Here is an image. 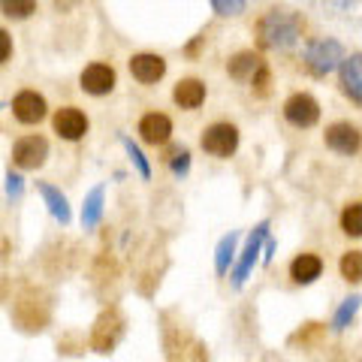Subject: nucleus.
<instances>
[{
  "mask_svg": "<svg viewBox=\"0 0 362 362\" xmlns=\"http://www.w3.org/2000/svg\"><path fill=\"white\" fill-rule=\"evenodd\" d=\"M127 66H130V76L145 88L157 85L166 76V58L157 52H136L127 61Z\"/></svg>",
  "mask_w": 362,
  "mask_h": 362,
  "instance_id": "13",
  "label": "nucleus"
},
{
  "mask_svg": "<svg viewBox=\"0 0 362 362\" xmlns=\"http://www.w3.org/2000/svg\"><path fill=\"white\" fill-rule=\"evenodd\" d=\"M251 88H254L257 97H269V90H272V70H269V64H263V66H259V70L254 73Z\"/></svg>",
  "mask_w": 362,
  "mask_h": 362,
  "instance_id": "30",
  "label": "nucleus"
},
{
  "mask_svg": "<svg viewBox=\"0 0 362 362\" xmlns=\"http://www.w3.org/2000/svg\"><path fill=\"white\" fill-rule=\"evenodd\" d=\"M124 326H127V320H124V314L115 305L103 308L94 320V326H90V347H94L97 354H112L124 338Z\"/></svg>",
  "mask_w": 362,
  "mask_h": 362,
  "instance_id": "5",
  "label": "nucleus"
},
{
  "mask_svg": "<svg viewBox=\"0 0 362 362\" xmlns=\"http://www.w3.org/2000/svg\"><path fill=\"white\" fill-rule=\"evenodd\" d=\"M305 33V16L290 6H269L254 21V37L259 52H290Z\"/></svg>",
  "mask_w": 362,
  "mask_h": 362,
  "instance_id": "1",
  "label": "nucleus"
},
{
  "mask_svg": "<svg viewBox=\"0 0 362 362\" xmlns=\"http://www.w3.org/2000/svg\"><path fill=\"white\" fill-rule=\"evenodd\" d=\"M52 130L61 136L64 142H82L90 130V118L78 106H61L52 115Z\"/></svg>",
  "mask_w": 362,
  "mask_h": 362,
  "instance_id": "10",
  "label": "nucleus"
},
{
  "mask_svg": "<svg viewBox=\"0 0 362 362\" xmlns=\"http://www.w3.org/2000/svg\"><path fill=\"white\" fill-rule=\"evenodd\" d=\"M338 275H341L347 284H362V251L359 247H347V251L338 257Z\"/></svg>",
  "mask_w": 362,
  "mask_h": 362,
  "instance_id": "24",
  "label": "nucleus"
},
{
  "mask_svg": "<svg viewBox=\"0 0 362 362\" xmlns=\"http://www.w3.org/2000/svg\"><path fill=\"white\" fill-rule=\"evenodd\" d=\"M4 194L9 202H18L21 197H25V178H21V169H9L6 178H4Z\"/></svg>",
  "mask_w": 362,
  "mask_h": 362,
  "instance_id": "28",
  "label": "nucleus"
},
{
  "mask_svg": "<svg viewBox=\"0 0 362 362\" xmlns=\"http://www.w3.org/2000/svg\"><path fill=\"white\" fill-rule=\"evenodd\" d=\"M115 85H118V73H115V66L106 61H94L78 73V88L90 97H109L112 90H115Z\"/></svg>",
  "mask_w": 362,
  "mask_h": 362,
  "instance_id": "9",
  "label": "nucleus"
},
{
  "mask_svg": "<svg viewBox=\"0 0 362 362\" xmlns=\"http://www.w3.org/2000/svg\"><path fill=\"white\" fill-rule=\"evenodd\" d=\"M0 16L25 21L30 16H37V0H0Z\"/></svg>",
  "mask_w": 362,
  "mask_h": 362,
  "instance_id": "26",
  "label": "nucleus"
},
{
  "mask_svg": "<svg viewBox=\"0 0 362 362\" xmlns=\"http://www.w3.org/2000/svg\"><path fill=\"white\" fill-rule=\"evenodd\" d=\"M263 52H254V49H242L235 52L230 61H226V73H230V78H235V82H251L254 73L263 66Z\"/></svg>",
  "mask_w": 362,
  "mask_h": 362,
  "instance_id": "19",
  "label": "nucleus"
},
{
  "mask_svg": "<svg viewBox=\"0 0 362 362\" xmlns=\"http://www.w3.org/2000/svg\"><path fill=\"white\" fill-rule=\"evenodd\" d=\"M281 112H284V121L296 130H311L320 121V103H317V97L308 94V90H293L284 100Z\"/></svg>",
  "mask_w": 362,
  "mask_h": 362,
  "instance_id": "7",
  "label": "nucleus"
},
{
  "mask_svg": "<svg viewBox=\"0 0 362 362\" xmlns=\"http://www.w3.org/2000/svg\"><path fill=\"white\" fill-rule=\"evenodd\" d=\"M359 151H362V148H359Z\"/></svg>",
  "mask_w": 362,
  "mask_h": 362,
  "instance_id": "35",
  "label": "nucleus"
},
{
  "mask_svg": "<svg viewBox=\"0 0 362 362\" xmlns=\"http://www.w3.org/2000/svg\"><path fill=\"white\" fill-rule=\"evenodd\" d=\"M359 308H362V293H354V296H347V299H341V305L335 308V314H332V332H347L350 329V323L356 320V314H359Z\"/></svg>",
  "mask_w": 362,
  "mask_h": 362,
  "instance_id": "22",
  "label": "nucleus"
},
{
  "mask_svg": "<svg viewBox=\"0 0 362 362\" xmlns=\"http://www.w3.org/2000/svg\"><path fill=\"white\" fill-rule=\"evenodd\" d=\"M16 52V42H13V33H9L6 28H0V66H4L9 58H13Z\"/></svg>",
  "mask_w": 362,
  "mask_h": 362,
  "instance_id": "31",
  "label": "nucleus"
},
{
  "mask_svg": "<svg viewBox=\"0 0 362 362\" xmlns=\"http://www.w3.org/2000/svg\"><path fill=\"white\" fill-rule=\"evenodd\" d=\"M323 142H326V148L335 154L354 157L362 148V130L350 121H332L329 127L323 130Z\"/></svg>",
  "mask_w": 362,
  "mask_h": 362,
  "instance_id": "11",
  "label": "nucleus"
},
{
  "mask_svg": "<svg viewBox=\"0 0 362 362\" xmlns=\"http://www.w3.org/2000/svg\"><path fill=\"white\" fill-rule=\"evenodd\" d=\"M338 230H341L347 239H362V199L344 202L341 214H338Z\"/></svg>",
  "mask_w": 362,
  "mask_h": 362,
  "instance_id": "23",
  "label": "nucleus"
},
{
  "mask_svg": "<svg viewBox=\"0 0 362 362\" xmlns=\"http://www.w3.org/2000/svg\"><path fill=\"white\" fill-rule=\"evenodd\" d=\"M45 115H49V100H45L40 90L25 88V90H18V94L13 97V118L18 124L33 127V124L45 121Z\"/></svg>",
  "mask_w": 362,
  "mask_h": 362,
  "instance_id": "12",
  "label": "nucleus"
},
{
  "mask_svg": "<svg viewBox=\"0 0 362 362\" xmlns=\"http://www.w3.org/2000/svg\"><path fill=\"white\" fill-rule=\"evenodd\" d=\"M344 45L332 40V37H311L302 49V66L305 73L314 78H326L329 73H335L344 61Z\"/></svg>",
  "mask_w": 362,
  "mask_h": 362,
  "instance_id": "2",
  "label": "nucleus"
},
{
  "mask_svg": "<svg viewBox=\"0 0 362 362\" xmlns=\"http://www.w3.org/2000/svg\"><path fill=\"white\" fill-rule=\"evenodd\" d=\"M118 139H121V145H124V151H127V157H130V163H133V169H136V173H139V178L142 181H151V160H148V157H145V151L139 148V145H136L133 139H130V136H118Z\"/></svg>",
  "mask_w": 362,
  "mask_h": 362,
  "instance_id": "25",
  "label": "nucleus"
},
{
  "mask_svg": "<svg viewBox=\"0 0 362 362\" xmlns=\"http://www.w3.org/2000/svg\"><path fill=\"white\" fill-rule=\"evenodd\" d=\"M106 214V187L97 185L88 190V197L82 202V214H78V221H82V230H97L100 221H103Z\"/></svg>",
  "mask_w": 362,
  "mask_h": 362,
  "instance_id": "20",
  "label": "nucleus"
},
{
  "mask_svg": "<svg viewBox=\"0 0 362 362\" xmlns=\"http://www.w3.org/2000/svg\"><path fill=\"white\" fill-rule=\"evenodd\" d=\"M239 242H242V233H235L230 230L223 235V239L218 242V247H214V272L223 278V275H230V269L235 263V254H239Z\"/></svg>",
  "mask_w": 362,
  "mask_h": 362,
  "instance_id": "21",
  "label": "nucleus"
},
{
  "mask_svg": "<svg viewBox=\"0 0 362 362\" xmlns=\"http://www.w3.org/2000/svg\"><path fill=\"white\" fill-rule=\"evenodd\" d=\"M239 142H242V133L233 121H214L199 136L202 151L218 157V160H230V157L239 151Z\"/></svg>",
  "mask_w": 362,
  "mask_h": 362,
  "instance_id": "4",
  "label": "nucleus"
},
{
  "mask_svg": "<svg viewBox=\"0 0 362 362\" xmlns=\"http://www.w3.org/2000/svg\"><path fill=\"white\" fill-rule=\"evenodd\" d=\"M202 40H206V37H197L194 42H190L187 45V49H185V54H190V58H197V52H199V45H202Z\"/></svg>",
  "mask_w": 362,
  "mask_h": 362,
  "instance_id": "33",
  "label": "nucleus"
},
{
  "mask_svg": "<svg viewBox=\"0 0 362 362\" xmlns=\"http://www.w3.org/2000/svg\"><path fill=\"white\" fill-rule=\"evenodd\" d=\"M139 139L145 145H154V148H163V145L173 139V118L166 112H145L139 118Z\"/></svg>",
  "mask_w": 362,
  "mask_h": 362,
  "instance_id": "15",
  "label": "nucleus"
},
{
  "mask_svg": "<svg viewBox=\"0 0 362 362\" xmlns=\"http://www.w3.org/2000/svg\"><path fill=\"white\" fill-rule=\"evenodd\" d=\"M275 251H278V245H275V239H272V235H269V239H266V245H263V257H259V263H263V266H269L272 259H275Z\"/></svg>",
  "mask_w": 362,
  "mask_h": 362,
  "instance_id": "32",
  "label": "nucleus"
},
{
  "mask_svg": "<svg viewBox=\"0 0 362 362\" xmlns=\"http://www.w3.org/2000/svg\"><path fill=\"white\" fill-rule=\"evenodd\" d=\"M206 97H209V88L202 78L197 76H185V78H178L175 88H173V103L178 109H185V112H197L202 103H206Z\"/></svg>",
  "mask_w": 362,
  "mask_h": 362,
  "instance_id": "17",
  "label": "nucleus"
},
{
  "mask_svg": "<svg viewBox=\"0 0 362 362\" xmlns=\"http://www.w3.org/2000/svg\"><path fill=\"white\" fill-rule=\"evenodd\" d=\"M0 109H4V106H0Z\"/></svg>",
  "mask_w": 362,
  "mask_h": 362,
  "instance_id": "34",
  "label": "nucleus"
},
{
  "mask_svg": "<svg viewBox=\"0 0 362 362\" xmlns=\"http://www.w3.org/2000/svg\"><path fill=\"white\" fill-rule=\"evenodd\" d=\"M37 190H40V197H42V202H45V209H49L52 218L58 221L61 226H70L73 209H70V199H66L64 190L49 185V181H37Z\"/></svg>",
  "mask_w": 362,
  "mask_h": 362,
  "instance_id": "18",
  "label": "nucleus"
},
{
  "mask_svg": "<svg viewBox=\"0 0 362 362\" xmlns=\"http://www.w3.org/2000/svg\"><path fill=\"white\" fill-rule=\"evenodd\" d=\"M269 221H259L251 233H247V239L242 245V251L235 254V263L230 269V281H233V290H242L247 284V278H251L254 266L259 263V257H263V245L269 239Z\"/></svg>",
  "mask_w": 362,
  "mask_h": 362,
  "instance_id": "3",
  "label": "nucleus"
},
{
  "mask_svg": "<svg viewBox=\"0 0 362 362\" xmlns=\"http://www.w3.org/2000/svg\"><path fill=\"white\" fill-rule=\"evenodd\" d=\"M190 163H194V157H190V151L185 148V145H175V148H169L166 166H169V173H173L175 178H185L190 173Z\"/></svg>",
  "mask_w": 362,
  "mask_h": 362,
  "instance_id": "27",
  "label": "nucleus"
},
{
  "mask_svg": "<svg viewBox=\"0 0 362 362\" xmlns=\"http://www.w3.org/2000/svg\"><path fill=\"white\" fill-rule=\"evenodd\" d=\"M323 269H326V263H323L320 254L302 251V254H296V257L290 259L287 275H290V281H293L296 287H308V284H314V281L323 275Z\"/></svg>",
  "mask_w": 362,
  "mask_h": 362,
  "instance_id": "16",
  "label": "nucleus"
},
{
  "mask_svg": "<svg viewBox=\"0 0 362 362\" xmlns=\"http://www.w3.org/2000/svg\"><path fill=\"white\" fill-rule=\"evenodd\" d=\"M45 160H49V139L42 133L18 136L13 142V166L21 173H33V169L45 166Z\"/></svg>",
  "mask_w": 362,
  "mask_h": 362,
  "instance_id": "8",
  "label": "nucleus"
},
{
  "mask_svg": "<svg viewBox=\"0 0 362 362\" xmlns=\"http://www.w3.org/2000/svg\"><path fill=\"white\" fill-rule=\"evenodd\" d=\"M209 4L221 18H235L247 9V0H209Z\"/></svg>",
  "mask_w": 362,
  "mask_h": 362,
  "instance_id": "29",
  "label": "nucleus"
},
{
  "mask_svg": "<svg viewBox=\"0 0 362 362\" xmlns=\"http://www.w3.org/2000/svg\"><path fill=\"white\" fill-rule=\"evenodd\" d=\"M338 88L350 103L362 109V52L344 54L341 66H338Z\"/></svg>",
  "mask_w": 362,
  "mask_h": 362,
  "instance_id": "14",
  "label": "nucleus"
},
{
  "mask_svg": "<svg viewBox=\"0 0 362 362\" xmlns=\"http://www.w3.org/2000/svg\"><path fill=\"white\" fill-rule=\"evenodd\" d=\"M13 317H16V323L21 326V329L40 332V329H45V323H49L52 308H49V302H45V296L40 290H25L13 305Z\"/></svg>",
  "mask_w": 362,
  "mask_h": 362,
  "instance_id": "6",
  "label": "nucleus"
}]
</instances>
